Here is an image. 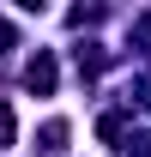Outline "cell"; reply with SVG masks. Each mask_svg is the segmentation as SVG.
<instances>
[{
	"mask_svg": "<svg viewBox=\"0 0 151 157\" xmlns=\"http://www.w3.org/2000/svg\"><path fill=\"white\" fill-rule=\"evenodd\" d=\"M24 85H30L37 97H48V91H55V60H48V55H30V67H24Z\"/></svg>",
	"mask_w": 151,
	"mask_h": 157,
	"instance_id": "cell-1",
	"label": "cell"
},
{
	"mask_svg": "<svg viewBox=\"0 0 151 157\" xmlns=\"http://www.w3.org/2000/svg\"><path fill=\"white\" fill-rule=\"evenodd\" d=\"M60 145H67V121H48V127H42V151L55 157V151H60Z\"/></svg>",
	"mask_w": 151,
	"mask_h": 157,
	"instance_id": "cell-2",
	"label": "cell"
},
{
	"mask_svg": "<svg viewBox=\"0 0 151 157\" xmlns=\"http://www.w3.org/2000/svg\"><path fill=\"white\" fill-rule=\"evenodd\" d=\"M97 133H103V139H121V133H127V115H103V121H97Z\"/></svg>",
	"mask_w": 151,
	"mask_h": 157,
	"instance_id": "cell-3",
	"label": "cell"
},
{
	"mask_svg": "<svg viewBox=\"0 0 151 157\" xmlns=\"http://www.w3.org/2000/svg\"><path fill=\"white\" fill-rule=\"evenodd\" d=\"M12 133H18V121H12V109L0 103V145H12Z\"/></svg>",
	"mask_w": 151,
	"mask_h": 157,
	"instance_id": "cell-4",
	"label": "cell"
},
{
	"mask_svg": "<svg viewBox=\"0 0 151 157\" xmlns=\"http://www.w3.org/2000/svg\"><path fill=\"white\" fill-rule=\"evenodd\" d=\"M6 48H12V24L0 18V55H6Z\"/></svg>",
	"mask_w": 151,
	"mask_h": 157,
	"instance_id": "cell-5",
	"label": "cell"
},
{
	"mask_svg": "<svg viewBox=\"0 0 151 157\" xmlns=\"http://www.w3.org/2000/svg\"><path fill=\"white\" fill-rule=\"evenodd\" d=\"M133 36H139V42H151V18H139V24H133Z\"/></svg>",
	"mask_w": 151,
	"mask_h": 157,
	"instance_id": "cell-6",
	"label": "cell"
},
{
	"mask_svg": "<svg viewBox=\"0 0 151 157\" xmlns=\"http://www.w3.org/2000/svg\"><path fill=\"white\" fill-rule=\"evenodd\" d=\"M139 103H145V109H151V78H145V85H139Z\"/></svg>",
	"mask_w": 151,
	"mask_h": 157,
	"instance_id": "cell-7",
	"label": "cell"
}]
</instances>
